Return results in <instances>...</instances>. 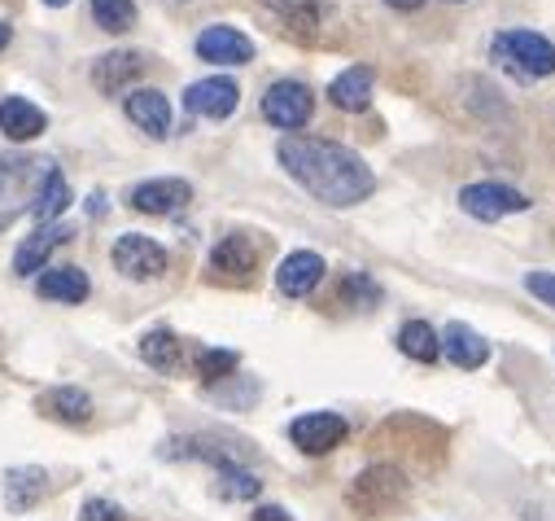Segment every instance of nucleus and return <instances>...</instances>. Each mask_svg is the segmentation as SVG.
I'll list each match as a JSON object with an SVG mask.
<instances>
[{"mask_svg":"<svg viewBox=\"0 0 555 521\" xmlns=\"http://www.w3.org/2000/svg\"><path fill=\"white\" fill-rule=\"evenodd\" d=\"M320 281H324V258L315 250H294L289 258H281V268H275V290L289 298H307Z\"/></svg>","mask_w":555,"mask_h":521,"instance_id":"nucleus-13","label":"nucleus"},{"mask_svg":"<svg viewBox=\"0 0 555 521\" xmlns=\"http://www.w3.org/2000/svg\"><path fill=\"white\" fill-rule=\"evenodd\" d=\"M267 5L275 10V14H281L289 27H315V18H320V5H315V0H267Z\"/></svg>","mask_w":555,"mask_h":521,"instance_id":"nucleus-29","label":"nucleus"},{"mask_svg":"<svg viewBox=\"0 0 555 521\" xmlns=\"http://www.w3.org/2000/svg\"><path fill=\"white\" fill-rule=\"evenodd\" d=\"M236 364H241L236 351H202L197 355V377L202 381H223V377L236 372Z\"/></svg>","mask_w":555,"mask_h":521,"instance_id":"nucleus-28","label":"nucleus"},{"mask_svg":"<svg viewBox=\"0 0 555 521\" xmlns=\"http://www.w3.org/2000/svg\"><path fill=\"white\" fill-rule=\"evenodd\" d=\"M254 264H258V250H254V241H249V237H241V232L223 237V241L210 250V272H215V277L245 281V277L254 272Z\"/></svg>","mask_w":555,"mask_h":521,"instance_id":"nucleus-18","label":"nucleus"},{"mask_svg":"<svg viewBox=\"0 0 555 521\" xmlns=\"http://www.w3.org/2000/svg\"><path fill=\"white\" fill-rule=\"evenodd\" d=\"M525 290L546 307H555V272H525Z\"/></svg>","mask_w":555,"mask_h":521,"instance_id":"nucleus-30","label":"nucleus"},{"mask_svg":"<svg viewBox=\"0 0 555 521\" xmlns=\"http://www.w3.org/2000/svg\"><path fill=\"white\" fill-rule=\"evenodd\" d=\"M92 294L88 277L79 268H44L40 272V298H53V303H83Z\"/></svg>","mask_w":555,"mask_h":521,"instance_id":"nucleus-22","label":"nucleus"},{"mask_svg":"<svg viewBox=\"0 0 555 521\" xmlns=\"http://www.w3.org/2000/svg\"><path fill=\"white\" fill-rule=\"evenodd\" d=\"M275 158H281V167L289 171V180H298L315 202H324L333 211L359 206L376 189L372 167L350 145H337V141H324V137L289 132L281 145H275Z\"/></svg>","mask_w":555,"mask_h":521,"instance_id":"nucleus-1","label":"nucleus"},{"mask_svg":"<svg viewBox=\"0 0 555 521\" xmlns=\"http://www.w3.org/2000/svg\"><path fill=\"white\" fill-rule=\"evenodd\" d=\"M122 110H127V118L141 127V132H150L154 141L171 137V101H167V92H158V88H131V92L122 97Z\"/></svg>","mask_w":555,"mask_h":521,"instance_id":"nucleus-11","label":"nucleus"},{"mask_svg":"<svg viewBox=\"0 0 555 521\" xmlns=\"http://www.w3.org/2000/svg\"><path fill=\"white\" fill-rule=\"evenodd\" d=\"M385 5H389V10H402V14H415V10L425 5V0H385Z\"/></svg>","mask_w":555,"mask_h":521,"instance_id":"nucleus-34","label":"nucleus"},{"mask_svg":"<svg viewBox=\"0 0 555 521\" xmlns=\"http://www.w3.org/2000/svg\"><path fill=\"white\" fill-rule=\"evenodd\" d=\"M311 114H315V92L298 79H275L262 92V118L281 127V132H298V127L311 123Z\"/></svg>","mask_w":555,"mask_h":521,"instance_id":"nucleus-5","label":"nucleus"},{"mask_svg":"<svg viewBox=\"0 0 555 521\" xmlns=\"http://www.w3.org/2000/svg\"><path fill=\"white\" fill-rule=\"evenodd\" d=\"M460 206H464L473 219L494 224V219H507V215L529 211L533 202H529L520 189H512V185H499V180H477V185H464V189H460Z\"/></svg>","mask_w":555,"mask_h":521,"instance_id":"nucleus-7","label":"nucleus"},{"mask_svg":"<svg viewBox=\"0 0 555 521\" xmlns=\"http://www.w3.org/2000/svg\"><path fill=\"white\" fill-rule=\"evenodd\" d=\"M346 294H350V298H363V303H380V290H376L363 272H350V277H346Z\"/></svg>","mask_w":555,"mask_h":521,"instance_id":"nucleus-32","label":"nucleus"},{"mask_svg":"<svg viewBox=\"0 0 555 521\" xmlns=\"http://www.w3.org/2000/svg\"><path fill=\"white\" fill-rule=\"evenodd\" d=\"M66 206H70V185H66V176L53 167V171H49V180L40 185V193H36L31 215H36L40 224H57V219L66 215Z\"/></svg>","mask_w":555,"mask_h":521,"instance_id":"nucleus-24","label":"nucleus"},{"mask_svg":"<svg viewBox=\"0 0 555 521\" xmlns=\"http://www.w3.org/2000/svg\"><path fill=\"white\" fill-rule=\"evenodd\" d=\"M40 412L53 421H66V425H83L92 417V399L79 385H57V390H44L40 395Z\"/></svg>","mask_w":555,"mask_h":521,"instance_id":"nucleus-21","label":"nucleus"},{"mask_svg":"<svg viewBox=\"0 0 555 521\" xmlns=\"http://www.w3.org/2000/svg\"><path fill=\"white\" fill-rule=\"evenodd\" d=\"M75 232L57 219V224H40L23 245H18V254H14V272H44V264H49V254L62 245V241H70Z\"/></svg>","mask_w":555,"mask_h":521,"instance_id":"nucleus-16","label":"nucleus"},{"mask_svg":"<svg viewBox=\"0 0 555 521\" xmlns=\"http://www.w3.org/2000/svg\"><path fill=\"white\" fill-rule=\"evenodd\" d=\"M109 258H114V268L127 277V281H158L163 272H167V250L154 241V237H145V232H122L118 241H114V250H109Z\"/></svg>","mask_w":555,"mask_h":521,"instance_id":"nucleus-6","label":"nucleus"},{"mask_svg":"<svg viewBox=\"0 0 555 521\" xmlns=\"http://www.w3.org/2000/svg\"><path fill=\"white\" fill-rule=\"evenodd\" d=\"M44 5H53V10H62V5H70V0H44Z\"/></svg>","mask_w":555,"mask_h":521,"instance_id":"nucleus-37","label":"nucleus"},{"mask_svg":"<svg viewBox=\"0 0 555 521\" xmlns=\"http://www.w3.org/2000/svg\"><path fill=\"white\" fill-rule=\"evenodd\" d=\"M346 434H350V425H346V417H337V412H302V417L289 425L294 447H302L307 456H328L333 447L346 443Z\"/></svg>","mask_w":555,"mask_h":521,"instance_id":"nucleus-8","label":"nucleus"},{"mask_svg":"<svg viewBox=\"0 0 555 521\" xmlns=\"http://www.w3.org/2000/svg\"><path fill=\"white\" fill-rule=\"evenodd\" d=\"M79 521H122V508L109 504V499H88L83 512H79Z\"/></svg>","mask_w":555,"mask_h":521,"instance_id":"nucleus-31","label":"nucleus"},{"mask_svg":"<svg viewBox=\"0 0 555 521\" xmlns=\"http://www.w3.org/2000/svg\"><path fill=\"white\" fill-rule=\"evenodd\" d=\"M88 211H92V215H101V211H105V198H101V193H92V198H88Z\"/></svg>","mask_w":555,"mask_h":521,"instance_id":"nucleus-35","label":"nucleus"},{"mask_svg":"<svg viewBox=\"0 0 555 521\" xmlns=\"http://www.w3.org/2000/svg\"><path fill=\"white\" fill-rule=\"evenodd\" d=\"M398 351H402L406 359H415V364H434V359L442 355V342H438L434 325H425V320H406V325L398 329Z\"/></svg>","mask_w":555,"mask_h":521,"instance_id":"nucleus-23","label":"nucleus"},{"mask_svg":"<svg viewBox=\"0 0 555 521\" xmlns=\"http://www.w3.org/2000/svg\"><path fill=\"white\" fill-rule=\"evenodd\" d=\"M141 359H145L150 368H158V372L180 368V338H176L171 329H150V333L141 338Z\"/></svg>","mask_w":555,"mask_h":521,"instance_id":"nucleus-25","label":"nucleus"},{"mask_svg":"<svg viewBox=\"0 0 555 521\" xmlns=\"http://www.w3.org/2000/svg\"><path fill=\"white\" fill-rule=\"evenodd\" d=\"M44 127H49V114L36 101H27V97L0 101V132L10 141H36V137H44Z\"/></svg>","mask_w":555,"mask_h":521,"instance_id":"nucleus-15","label":"nucleus"},{"mask_svg":"<svg viewBox=\"0 0 555 521\" xmlns=\"http://www.w3.org/2000/svg\"><path fill=\"white\" fill-rule=\"evenodd\" d=\"M193 202V185L189 180H176V176H163V180H145L127 189V206L141 211V215H176Z\"/></svg>","mask_w":555,"mask_h":521,"instance_id":"nucleus-9","label":"nucleus"},{"mask_svg":"<svg viewBox=\"0 0 555 521\" xmlns=\"http://www.w3.org/2000/svg\"><path fill=\"white\" fill-rule=\"evenodd\" d=\"M258 491H262V482L254 473H245L241 465H223L219 469V495H228V499H254Z\"/></svg>","mask_w":555,"mask_h":521,"instance_id":"nucleus-27","label":"nucleus"},{"mask_svg":"<svg viewBox=\"0 0 555 521\" xmlns=\"http://www.w3.org/2000/svg\"><path fill=\"white\" fill-rule=\"evenodd\" d=\"M197 58L215 62V66H245V62H254V40L245 31L219 23V27H206L197 36Z\"/></svg>","mask_w":555,"mask_h":521,"instance_id":"nucleus-12","label":"nucleus"},{"mask_svg":"<svg viewBox=\"0 0 555 521\" xmlns=\"http://www.w3.org/2000/svg\"><path fill=\"white\" fill-rule=\"evenodd\" d=\"M44 491H49V473H44L40 465L10 469V473H5V504H10V512L36 508V504L44 499Z\"/></svg>","mask_w":555,"mask_h":521,"instance_id":"nucleus-20","label":"nucleus"},{"mask_svg":"<svg viewBox=\"0 0 555 521\" xmlns=\"http://www.w3.org/2000/svg\"><path fill=\"white\" fill-rule=\"evenodd\" d=\"M49 171H53V158L0 154V232L10 224H18L36 206V193L49 180Z\"/></svg>","mask_w":555,"mask_h":521,"instance_id":"nucleus-2","label":"nucleus"},{"mask_svg":"<svg viewBox=\"0 0 555 521\" xmlns=\"http://www.w3.org/2000/svg\"><path fill=\"white\" fill-rule=\"evenodd\" d=\"M10 36H14V31H10V23H0V49L10 45Z\"/></svg>","mask_w":555,"mask_h":521,"instance_id":"nucleus-36","label":"nucleus"},{"mask_svg":"<svg viewBox=\"0 0 555 521\" xmlns=\"http://www.w3.org/2000/svg\"><path fill=\"white\" fill-rule=\"evenodd\" d=\"M236 101H241V88L228 75H210V79H197L184 88V110L197 118H228L236 110Z\"/></svg>","mask_w":555,"mask_h":521,"instance_id":"nucleus-10","label":"nucleus"},{"mask_svg":"<svg viewBox=\"0 0 555 521\" xmlns=\"http://www.w3.org/2000/svg\"><path fill=\"white\" fill-rule=\"evenodd\" d=\"M490 53L516 79H546V75H555V45L546 36H538V31H525V27L499 31L494 45H490Z\"/></svg>","mask_w":555,"mask_h":521,"instance_id":"nucleus-3","label":"nucleus"},{"mask_svg":"<svg viewBox=\"0 0 555 521\" xmlns=\"http://www.w3.org/2000/svg\"><path fill=\"white\" fill-rule=\"evenodd\" d=\"M254 521H294L281 504H262V508H254Z\"/></svg>","mask_w":555,"mask_h":521,"instance_id":"nucleus-33","label":"nucleus"},{"mask_svg":"<svg viewBox=\"0 0 555 521\" xmlns=\"http://www.w3.org/2000/svg\"><path fill=\"white\" fill-rule=\"evenodd\" d=\"M141 75H145V53H131V49H114V53H101L92 62V84L101 92H109V97L131 88Z\"/></svg>","mask_w":555,"mask_h":521,"instance_id":"nucleus-14","label":"nucleus"},{"mask_svg":"<svg viewBox=\"0 0 555 521\" xmlns=\"http://www.w3.org/2000/svg\"><path fill=\"white\" fill-rule=\"evenodd\" d=\"M372 84H376L372 66H346V71L328 84V101H333L337 110H346V114H359V110H367V101H372Z\"/></svg>","mask_w":555,"mask_h":521,"instance_id":"nucleus-19","label":"nucleus"},{"mask_svg":"<svg viewBox=\"0 0 555 521\" xmlns=\"http://www.w3.org/2000/svg\"><path fill=\"white\" fill-rule=\"evenodd\" d=\"M92 18L101 31L118 36V31H131L135 27V0H92Z\"/></svg>","mask_w":555,"mask_h":521,"instance_id":"nucleus-26","label":"nucleus"},{"mask_svg":"<svg viewBox=\"0 0 555 521\" xmlns=\"http://www.w3.org/2000/svg\"><path fill=\"white\" fill-rule=\"evenodd\" d=\"M406 478H402V469H393V465H372V469H363L359 478H354V486H350V504L363 512V517H385L389 508H398L402 499H406Z\"/></svg>","mask_w":555,"mask_h":521,"instance_id":"nucleus-4","label":"nucleus"},{"mask_svg":"<svg viewBox=\"0 0 555 521\" xmlns=\"http://www.w3.org/2000/svg\"><path fill=\"white\" fill-rule=\"evenodd\" d=\"M438 342H442V355H447L455 368H481V364L490 359V342H486L473 325H464V320L447 325V329L438 333Z\"/></svg>","mask_w":555,"mask_h":521,"instance_id":"nucleus-17","label":"nucleus"}]
</instances>
